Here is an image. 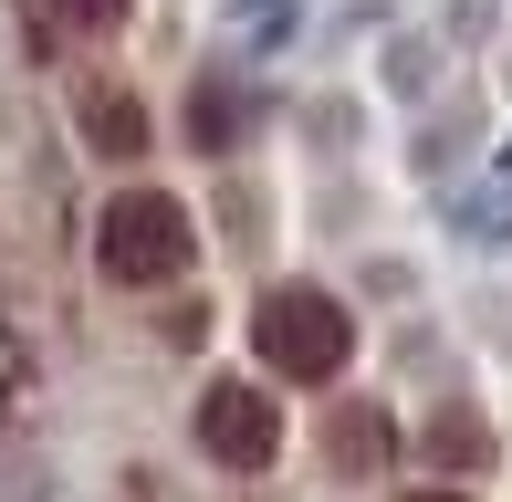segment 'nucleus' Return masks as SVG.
I'll return each instance as SVG.
<instances>
[{"instance_id":"f257e3e1","label":"nucleus","mask_w":512,"mask_h":502,"mask_svg":"<svg viewBox=\"0 0 512 502\" xmlns=\"http://www.w3.org/2000/svg\"><path fill=\"white\" fill-rule=\"evenodd\" d=\"M189 210H178L168 189H115L105 199V220H95V262L115 272L126 293H157V283H178L189 272Z\"/></svg>"},{"instance_id":"f03ea898","label":"nucleus","mask_w":512,"mask_h":502,"mask_svg":"<svg viewBox=\"0 0 512 502\" xmlns=\"http://www.w3.org/2000/svg\"><path fill=\"white\" fill-rule=\"evenodd\" d=\"M251 346H262V367L272 377H345V356H356V325H345V304L335 293H314V283H283V293H262V314H251Z\"/></svg>"},{"instance_id":"7ed1b4c3","label":"nucleus","mask_w":512,"mask_h":502,"mask_svg":"<svg viewBox=\"0 0 512 502\" xmlns=\"http://www.w3.org/2000/svg\"><path fill=\"white\" fill-rule=\"evenodd\" d=\"M199 450H209V461H230V471H262L272 450H283L272 398H262V387H209V398H199Z\"/></svg>"},{"instance_id":"20e7f679","label":"nucleus","mask_w":512,"mask_h":502,"mask_svg":"<svg viewBox=\"0 0 512 502\" xmlns=\"http://www.w3.org/2000/svg\"><path fill=\"white\" fill-rule=\"evenodd\" d=\"M84 136H95L105 157H136L147 147V105H136L126 84H95V95H84Z\"/></svg>"},{"instance_id":"39448f33","label":"nucleus","mask_w":512,"mask_h":502,"mask_svg":"<svg viewBox=\"0 0 512 502\" xmlns=\"http://www.w3.org/2000/svg\"><path fill=\"white\" fill-rule=\"evenodd\" d=\"M429 461H439V471H481V461H492L481 408H439V419H429Z\"/></svg>"},{"instance_id":"423d86ee","label":"nucleus","mask_w":512,"mask_h":502,"mask_svg":"<svg viewBox=\"0 0 512 502\" xmlns=\"http://www.w3.org/2000/svg\"><path fill=\"white\" fill-rule=\"evenodd\" d=\"M387 450H398L387 408H335V471H377Z\"/></svg>"},{"instance_id":"0eeeda50","label":"nucleus","mask_w":512,"mask_h":502,"mask_svg":"<svg viewBox=\"0 0 512 502\" xmlns=\"http://www.w3.org/2000/svg\"><path fill=\"white\" fill-rule=\"evenodd\" d=\"M230 126H241V105H230L220 84H199V105H189V136H199V147H230Z\"/></svg>"},{"instance_id":"6e6552de","label":"nucleus","mask_w":512,"mask_h":502,"mask_svg":"<svg viewBox=\"0 0 512 502\" xmlns=\"http://www.w3.org/2000/svg\"><path fill=\"white\" fill-rule=\"evenodd\" d=\"M63 21H84V32H115V21H126V0H53Z\"/></svg>"},{"instance_id":"1a4fd4ad","label":"nucleus","mask_w":512,"mask_h":502,"mask_svg":"<svg viewBox=\"0 0 512 502\" xmlns=\"http://www.w3.org/2000/svg\"><path fill=\"white\" fill-rule=\"evenodd\" d=\"M418 502H460V492H418Z\"/></svg>"}]
</instances>
